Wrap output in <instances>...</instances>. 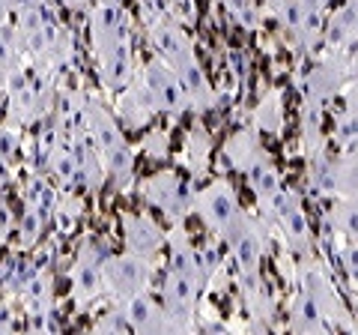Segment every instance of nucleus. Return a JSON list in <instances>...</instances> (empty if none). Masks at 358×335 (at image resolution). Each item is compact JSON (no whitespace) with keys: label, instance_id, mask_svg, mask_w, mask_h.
I'll use <instances>...</instances> for the list:
<instances>
[{"label":"nucleus","instance_id":"f257e3e1","mask_svg":"<svg viewBox=\"0 0 358 335\" xmlns=\"http://www.w3.org/2000/svg\"><path fill=\"white\" fill-rule=\"evenodd\" d=\"M90 46L105 90H126L134 81V51L131 21L120 0H99L90 9Z\"/></svg>","mask_w":358,"mask_h":335},{"label":"nucleus","instance_id":"f03ea898","mask_svg":"<svg viewBox=\"0 0 358 335\" xmlns=\"http://www.w3.org/2000/svg\"><path fill=\"white\" fill-rule=\"evenodd\" d=\"M150 42L159 51V57L173 66V72L179 75V81L188 90L192 99V111H206L218 102L215 87L209 84V78L203 72V66L197 60V51L192 46V39L185 36V30L176 25L173 18H159L150 25Z\"/></svg>","mask_w":358,"mask_h":335},{"label":"nucleus","instance_id":"7ed1b4c3","mask_svg":"<svg viewBox=\"0 0 358 335\" xmlns=\"http://www.w3.org/2000/svg\"><path fill=\"white\" fill-rule=\"evenodd\" d=\"M84 126H87V138L96 144L99 156H102V168L114 183H126L131 177L134 168V153L129 147V141L122 138V132L117 126L114 114L96 99L84 102Z\"/></svg>","mask_w":358,"mask_h":335},{"label":"nucleus","instance_id":"20e7f679","mask_svg":"<svg viewBox=\"0 0 358 335\" xmlns=\"http://www.w3.org/2000/svg\"><path fill=\"white\" fill-rule=\"evenodd\" d=\"M102 278H105V294H110L117 303H126V299L150 290L152 261L141 258V254H134V252L114 254V258H105Z\"/></svg>","mask_w":358,"mask_h":335},{"label":"nucleus","instance_id":"39448f33","mask_svg":"<svg viewBox=\"0 0 358 335\" xmlns=\"http://www.w3.org/2000/svg\"><path fill=\"white\" fill-rule=\"evenodd\" d=\"M203 282L188 273V270H176L171 266L164 275V285H162V306L171 317V327L173 332H192L194 329V306H197V294Z\"/></svg>","mask_w":358,"mask_h":335},{"label":"nucleus","instance_id":"423d86ee","mask_svg":"<svg viewBox=\"0 0 358 335\" xmlns=\"http://www.w3.org/2000/svg\"><path fill=\"white\" fill-rule=\"evenodd\" d=\"M260 210L266 213V219L284 233V240L289 242V249H293L296 254H305L308 252V245H310V228H308L305 210H301V204H299V198H296L293 189L281 186L275 192V198L266 200Z\"/></svg>","mask_w":358,"mask_h":335},{"label":"nucleus","instance_id":"0eeeda50","mask_svg":"<svg viewBox=\"0 0 358 335\" xmlns=\"http://www.w3.org/2000/svg\"><path fill=\"white\" fill-rule=\"evenodd\" d=\"M141 81L147 87V93L152 96V105L159 114H185L192 111V99H188V90L179 81V75L173 72V66L155 57L143 66Z\"/></svg>","mask_w":358,"mask_h":335},{"label":"nucleus","instance_id":"6e6552de","mask_svg":"<svg viewBox=\"0 0 358 335\" xmlns=\"http://www.w3.org/2000/svg\"><path fill=\"white\" fill-rule=\"evenodd\" d=\"M310 159V186L320 195L358 200V153H346L341 159H326L322 153H317Z\"/></svg>","mask_w":358,"mask_h":335},{"label":"nucleus","instance_id":"1a4fd4ad","mask_svg":"<svg viewBox=\"0 0 358 335\" xmlns=\"http://www.w3.org/2000/svg\"><path fill=\"white\" fill-rule=\"evenodd\" d=\"M194 210H197L200 221L206 225V231L212 237L221 240L224 231L239 219L242 204L236 198V189H233L227 180H215V183H209L203 192L194 195Z\"/></svg>","mask_w":358,"mask_h":335},{"label":"nucleus","instance_id":"9d476101","mask_svg":"<svg viewBox=\"0 0 358 335\" xmlns=\"http://www.w3.org/2000/svg\"><path fill=\"white\" fill-rule=\"evenodd\" d=\"M299 287L317 303V308L322 311V317L329 320V327H352L350 323V311L343 306V296L338 285L329 278V273L322 270L320 264L313 261H301L299 270Z\"/></svg>","mask_w":358,"mask_h":335},{"label":"nucleus","instance_id":"9b49d317","mask_svg":"<svg viewBox=\"0 0 358 335\" xmlns=\"http://www.w3.org/2000/svg\"><path fill=\"white\" fill-rule=\"evenodd\" d=\"M221 240L230 245L233 261H236L242 278L257 287V275H260V261H263V231L257 228V221L242 210L239 219L224 231Z\"/></svg>","mask_w":358,"mask_h":335},{"label":"nucleus","instance_id":"f8f14e48","mask_svg":"<svg viewBox=\"0 0 358 335\" xmlns=\"http://www.w3.org/2000/svg\"><path fill=\"white\" fill-rule=\"evenodd\" d=\"M141 195L147 198V204L162 210V213L171 219H182L188 213V207L194 204L192 192H188L185 183L179 180L173 171H159V174H152L150 180H143Z\"/></svg>","mask_w":358,"mask_h":335},{"label":"nucleus","instance_id":"ddd939ff","mask_svg":"<svg viewBox=\"0 0 358 335\" xmlns=\"http://www.w3.org/2000/svg\"><path fill=\"white\" fill-rule=\"evenodd\" d=\"M346 72H350V66L346 60L341 57H322L320 63H313L308 75L301 78V96H305V102L310 105H326L331 96L341 93V87L346 84Z\"/></svg>","mask_w":358,"mask_h":335},{"label":"nucleus","instance_id":"4468645a","mask_svg":"<svg viewBox=\"0 0 358 335\" xmlns=\"http://www.w3.org/2000/svg\"><path fill=\"white\" fill-rule=\"evenodd\" d=\"M120 228H122V240L126 249L141 254V258L155 261L159 252L164 249V233L155 225V219L143 216V213H122L120 216Z\"/></svg>","mask_w":358,"mask_h":335},{"label":"nucleus","instance_id":"2eb2a0df","mask_svg":"<svg viewBox=\"0 0 358 335\" xmlns=\"http://www.w3.org/2000/svg\"><path fill=\"white\" fill-rule=\"evenodd\" d=\"M102 266H105V254L84 249L78 264L72 266L69 282H72V296L78 306H90L93 299L105 294V278H102Z\"/></svg>","mask_w":358,"mask_h":335},{"label":"nucleus","instance_id":"dca6fc26","mask_svg":"<svg viewBox=\"0 0 358 335\" xmlns=\"http://www.w3.org/2000/svg\"><path fill=\"white\" fill-rule=\"evenodd\" d=\"M122 315H126L131 332H173L171 317H167L162 299L155 303L150 296V290L126 299V303H122Z\"/></svg>","mask_w":358,"mask_h":335},{"label":"nucleus","instance_id":"f3484780","mask_svg":"<svg viewBox=\"0 0 358 335\" xmlns=\"http://www.w3.org/2000/svg\"><path fill=\"white\" fill-rule=\"evenodd\" d=\"M322 46H329L331 54L350 51L358 46V0H346L322 25Z\"/></svg>","mask_w":358,"mask_h":335},{"label":"nucleus","instance_id":"a211bd4d","mask_svg":"<svg viewBox=\"0 0 358 335\" xmlns=\"http://www.w3.org/2000/svg\"><path fill=\"white\" fill-rule=\"evenodd\" d=\"M159 111L152 105V96L147 93V87H143L141 78H134V81L126 87V90H120V102H117V117L126 120V126L138 129L143 123H150Z\"/></svg>","mask_w":358,"mask_h":335},{"label":"nucleus","instance_id":"6ab92c4d","mask_svg":"<svg viewBox=\"0 0 358 335\" xmlns=\"http://www.w3.org/2000/svg\"><path fill=\"white\" fill-rule=\"evenodd\" d=\"M224 156L230 159L233 168H239V171H245V174H248L257 162L268 159V153L263 150L257 129H242V132H236V135H233L227 144H224Z\"/></svg>","mask_w":358,"mask_h":335},{"label":"nucleus","instance_id":"aec40b11","mask_svg":"<svg viewBox=\"0 0 358 335\" xmlns=\"http://www.w3.org/2000/svg\"><path fill=\"white\" fill-rule=\"evenodd\" d=\"M289 327L296 332H326L329 329V320L322 317L317 303H313L301 287L293 294V299H289Z\"/></svg>","mask_w":358,"mask_h":335},{"label":"nucleus","instance_id":"412c9836","mask_svg":"<svg viewBox=\"0 0 358 335\" xmlns=\"http://www.w3.org/2000/svg\"><path fill=\"white\" fill-rule=\"evenodd\" d=\"M326 225L331 231V237H338L341 242L358 240V200L352 198H334V204L326 213Z\"/></svg>","mask_w":358,"mask_h":335},{"label":"nucleus","instance_id":"4be33fe9","mask_svg":"<svg viewBox=\"0 0 358 335\" xmlns=\"http://www.w3.org/2000/svg\"><path fill=\"white\" fill-rule=\"evenodd\" d=\"M254 129L257 132H268V135H278V132L284 129V117H287V111H284V90H272V93H266L260 102H257L254 108Z\"/></svg>","mask_w":358,"mask_h":335},{"label":"nucleus","instance_id":"5701e85b","mask_svg":"<svg viewBox=\"0 0 358 335\" xmlns=\"http://www.w3.org/2000/svg\"><path fill=\"white\" fill-rule=\"evenodd\" d=\"M248 180H251V189H254V198H257V204H266V200H272L275 192L281 189V174H278V168L272 165V159H263V162H257L251 171H248Z\"/></svg>","mask_w":358,"mask_h":335},{"label":"nucleus","instance_id":"b1692460","mask_svg":"<svg viewBox=\"0 0 358 335\" xmlns=\"http://www.w3.org/2000/svg\"><path fill=\"white\" fill-rule=\"evenodd\" d=\"M301 138H305V153H322V105L305 102L301 108Z\"/></svg>","mask_w":358,"mask_h":335},{"label":"nucleus","instance_id":"393cba45","mask_svg":"<svg viewBox=\"0 0 358 335\" xmlns=\"http://www.w3.org/2000/svg\"><path fill=\"white\" fill-rule=\"evenodd\" d=\"M206 153H209V135L203 129H194L188 135V162H192L194 171L206 168Z\"/></svg>","mask_w":358,"mask_h":335},{"label":"nucleus","instance_id":"a878e982","mask_svg":"<svg viewBox=\"0 0 358 335\" xmlns=\"http://www.w3.org/2000/svg\"><path fill=\"white\" fill-rule=\"evenodd\" d=\"M338 96L343 99V114H346V117H352V120H358V75L350 78V81L341 87V93H338Z\"/></svg>","mask_w":358,"mask_h":335},{"label":"nucleus","instance_id":"bb28decb","mask_svg":"<svg viewBox=\"0 0 358 335\" xmlns=\"http://www.w3.org/2000/svg\"><path fill=\"white\" fill-rule=\"evenodd\" d=\"M18 147V138H15V132H9V129H0V162L9 159V156L15 153Z\"/></svg>","mask_w":358,"mask_h":335},{"label":"nucleus","instance_id":"cd10ccee","mask_svg":"<svg viewBox=\"0 0 358 335\" xmlns=\"http://www.w3.org/2000/svg\"><path fill=\"white\" fill-rule=\"evenodd\" d=\"M42 0H0V13H24V9L39 6Z\"/></svg>","mask_w":358,"mask_h":335},{"label":"nucleus","instance_id":"c85d7f7f","mask_svg":"<svg viewBox=\"0 0 358 335\" xmlns=\"http://www.w3.org/2000/svg\"><path fill=\"white\" fill-rule=\"evenodd\" d=\"M66 4H69V6H72V9H81V6H84V4H87V0H66Z\"/></svg>","mask_w":358,"mask_h":335},{"label":"nucleus","instance_id":"c756f323","mask_svg":"<svg viewBox=\"0 0 358 335\" xmlns=\"http://www.w3.org/2000/svg\"><path fill=\"white\" fill-rule=\"evenodd\" d=\"M355 311H358V290H355Z\"/></svg>","mask_w":358,"mask_h":335}]
</instances>
